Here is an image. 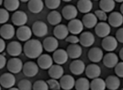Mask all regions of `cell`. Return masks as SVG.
I'll return each instance as SVG.
<instances>
[{
	"label": "cell",
	"instance_id": "1f68e13d",
	"mask_svg": "<svg viewBox=\"0 0 123 90\" xmlns=\"http://www.w3.org/2000/svg\"><path fill=\"white\" fill-rule=\"evenodd\" d=\"M116 6L115 0H99V7L100 9L104 10L105 12L109 13L112 12Z\"/></svg>",
	"mask_w": 123,
	"mask_h": 90
},
{
	"label": "cell",
	"instance_id": "d4e9b609",
	"mask_svg": "<svg viewBox=\"0 0 123 90\" xmlns=\"http://www.w3.org/2000/svg\"><path fill=\"white\" fill-rule=\"evenodd\" d=\"M69 34L68 27L64 24H58L53 30V35L58 40H65Z\"/></svg>",
	"mask_w": 123,
	"mask_h": 90
},
{
	"label": "cell",
	"instance_id": "83f0119b",
	"mask_svg": "<svg viewBox=\"0 0 123 90\" xmlns=\"http://www.w3.org/2000/svg\"><path fill=\"white\" fill-rule=\"evenodd\" d=\"M44 3L42 0H30L28 2V8L33 14H38L42 11Z\"/></svg>",
	"mask_w": 123,
	"mask_h": 90
},
{
	"label": "cell",
	"instance_id": "5bb4252c",
	"mask_svg": "<svg viewBox=\"0 0 123 90\" xmlns=\"http://www.w3.org/2000/svg\"><path fill=\"white\" fill-rule=\"evenodd\" d=\"M43 49L48 52H53L59 47V41L55 37H47L42 42Z\"/></svg>",
	"mask_w": 123,
	"mask_h": 90
},
{
	"label": "cell",
	"instance_id": "ffe728a7",
	"mask_svg": "<svg viewBox=\"0 0 123 90\" xmlns=\"http://www.w3.org/2000/svg\"><path fill=\"white\" fill-rule=\"evenodd\" d=\"M77 15H78V9L74 5L65 6L62 10V16L66 20L74 19L76 18Z\"/></svg>",
	"mask_w": 123,
	"mask_h": 90
},
{
	"label": "cell",
	"instance_id": "8d00e7d4",
	"mask_svg": "<svg viewBox=\"0 0 123 90\" xmlns=\"http://www.w3.org/2000/svg\"><path fill=\"white\" fill-rule=\"evenodd\" d=\"M18 87L20 90H31L32 89V84L31 81L28 79H22L18 82Z\"/></svg>",
	"mask_w": 123,
	"mask_h": 90
},
{
	"label": "cell",
	"instance_id": "b9f144b4",
	"mask_svg": "<svg viewBox=\"0 0 123 90\" xmlns=\"http://www.w3.org/2000/svg\"><path fill=\"white\" fill-rule=\"evenodd\" d=\"M114 68H115V74L118 75V77L123 78V61L120 63L118 62Z\"/></svg>",
	"mask_w": 123,
	"mask_h": 90
},
{
	"label": "cell",
	"instance_id": "7bdbcfd3",
	"mask_svg": "<svg viewBox=\"0 0 123 90\" xmlns=\"http://www.w3.org/2000/svg\"><path fill=\"white\" fill-rule=\"evenodd\" d=\"M65 40L71 44H76V43H79V37H77V35L72 34L70 36H67Z\"/></svg>",
	"mask_w": 123,
	"mask_h": 90
},
{
	"label": "cell",
	"instance_id": "8992f818",
	"mask_svg": "<svg viewBox=\"0 0 123 90\" xmlns=\"http://www.w3.org/2000/svg\"><path fill=\"white\" fill-rule=\"evenodd\" d=\"M118 40L116 39V37L113 36H107L105 38H103L101 45L102 48L106 51H114L118 47Z\"/></svg>",
	"mask_w": 123,
	"mask_h": 90
},
{
	"label": "cell",
	"instance_id": "7c38bea8",
	"mask_svg": "<svg viewBox=\"0 0 123 90\" xmlns=\"http://www.w3.org/2000/svg\"><path fill=\"white\" fill-rule=\"evenodd\" d=\"M6 49L7 53L10 56H12V57H18L23 51V47L20 44V42L16 41V40L11 41L10 43H8Z\"/></svg>",
	"mask_w": 123,
	"mask_h": 90
},
{
	"label": "cell",
	"instance_id": "f546056e",
	"mask_svg": "<svg viewBox=\"0 0 123 90\" xmlns=\"http://www.w3.org/2000/svg\"><path fill=\"white\" fill-rule=\"evenodd\" d=\"M106 86L109 90H117L120 86V80L118 75H109L106 79Z\"/></svg>",
	"mask_w": 123,
	"mask_h": 90
},
{
	"label": "cell",
	"instance_id": "6f0895ef",
	"mask_svg": "<svg viewBox=\"0 0 123 90\" xmlns=\"http://www.w3.org/2000/svg\"><path fill=\"white\" fill-rule=\"evenodd\" d=\"M122 90H123V88H122Z\"/></svg>",
	"mask_w": 123,
	"mask_h": 90
},
{
	"label": "cell",
	"instance_id": "603a6c76",
	"mask_svg": "<svg viewBox=\"0 0 123 90\" xmlns=\"http://www.w3.org/2000/svg\"><path fill=\"white\" fill-rule=\"evenodd\" d=\"M60 85L61 88L64 90H71L74 87L75 85V79L74 78V76L70 75H63L60 78Z\"/></svg>",
	"mask_w": 123,
	"mask_h": 90
},
{
	"label": "cell",
	"instance_id": "ee69618b",
	"mask_svg": "<svg viewBox=\"0 0 123 90\" xmlns=\"http://www.w3.org/2000/svg\"><path fill=\"white\" fill-rule=\"evenodd\" d=\"M116 39L118 42L123 43V28H120L119 30H117L116 32Z\"/></svg>",
	"mask_w": 123,
	"mask_h": 90
},
{
	"label": "cell",
	"instance_id": "2e32d148",
	"mask_svg": "<svg viewBox=\"0 0 123 90\" xmlns=\"http://www.w3.org/2000/svg\"><path fill=\"white\" fill-rule=\"evenodd\" d=\"M108 24L113 28H119L123 24V15L120 12L114 11L110 12V15L108 17Z\"/></svg>",
	"mask_w": 123,
	"mask_h": 90
},
{
	"label": "cell",
	"instance_id": "60d3db41",
	"mask_svg": "<svg viewBox=\"0 0 123 90\" xmlns=\"http://www.w3.org/2000/svg\"><path fill=\"white\" fill-rule=\"evenodd\" d=\"M95 15L97 16L98 19H99L100 21H107L108 20V15L107 12H105L102 9H98L95 11Z\"/></svg>",
	"mask_w": 123,
	"mask_h": 90
},
{
	"label": "cell",
	"instance_id": "f35d334b",
	"mask_svg": "<svg viewBox=\"0 0 123 90\" xmlns=\"http://www.w3.org/2000/svg\"><path fill=\"white\" fill-rule=\"evenodd\" d=\"M9 19V11L6 8H0V24H6Z\"/></svg>",
	"mask_w": 123,
	"mask_h": 90
},
{
	"label": "cell",
	"instance_id": "6da1fadb",
	"mask_svg": "<svg viewBox=\"0 0 123 90\" xmlns=\"http://www.w3.org/2000/svg\"><path fill=\"white\" fill-rule=\"evenodd\" d=\"M42 43L39 40L31 39L27 40L25 45L23 46V51L25 55L30 59H37L40 55L42 54L43 51Z\"/></svg>",
	"mask_w": 123,
	"mask_h": 90
},
{
	"label": "cell",
	"instance_id": "681fc988",
	"mask_svg": "<svg viewBox=\"0 0 123 90\" xmlns=\"http://www.w3.org/2000/svg\"><path fill=\"white\" fill-rule=\"evenodd\" d=\"M10 90H18V87H14V86H12L11 88H9Z\"/></svg>",
	"mask_w": 123,
	"mask_h": 90
},
{
	"label": "cell",
	"instance_id": "7402d4cb",
	"mask_svg": "<svg viewBox=\"0 0 123 90\" xmlns=\"http://www.w3.org/2000/svg\"><path fill=\"white\" fill-rule=\"evenodd\" d=\"M103 51L98 48V47H93L90 50L88 51V53H87V57L88 59L91 61L92 63H99L101 62L103 59Z\"/></svg>",
	"mask_w": 123,
	"mask_h": 90
},
{
	"label": "cell",
	"instance_id": "e575fe53",
	"mask_svg": "<svg viewBox=\"0 0 123 90\" xmlns=\"http://www.w3.org/2000/svg\"><path fill=\"white\" fill-rule=\"evenodd\" d=\"M19 0H4V6L6 10L15 12L19 7Z\"/></svg>",
	"mask_w": 123,
	"mask_h": 90
},
{
	"label": "cell",
	"instance_id": "cb8c5ba5",
	"mask_svg": "<svg viewBox=\"0 0 123 90\" xmlns=\"http://www.w3.org/2000/svg\"><path fill=\"white\" fill-rule=\"evenodd\" d=\"M98 18L95 15V13L93 14L91 12L85 14L82 19V22L84 24V27H86L87 29H93L95 28V26L98 24Z\"/></svg>",
	"mask_w": 123,
	"mask_h": 90
},
{
	"label": "cell",
	"instance_id": "ab89813d",
	"mask_svg": "<svg viewBox=\"0 0 123 90\" xmlns=\"http://www.w3.org/2000/svg\"><path fill=\"white\" fill-rule=\"evenodd\" d=\"M47 84H48V85H49V89H52V90H60L61 89L60 82H58L57 79L51 78V79L47 80Z\"/></svg>",
	"mask_w": 123,
	"mask_h": 90
},
{
	"label": "cell",
	"instance_id": "f907efd6",
	"mask_svg": "<svg viewBox=\"0 0 123 90\" xmlns=\"http://www.w3.org/2000/svg\"><path fill=\"white\" fill-rule=\"evenodd\" d=\"M115 2H118V3H123V0H115Z\"/></svg>",
	"mask_w": 123,
	"mask_h": 90
},
{
	"label": "cell",
	"instance_id": "c3c4849f",
	"mask_svg": "<svg viewBox=\"0 0 123 90\" xmlns=\"http://www.w3.org/2000/svg\"><path fill=\"white\" fill-rule=\"evenodd\" d=\"M120 13L123 15V3L121 4V6H120Z\"/></svg>",
	"mask_w": 123,
	"mask_h": 90
},
{
	"label": "cell",
	"instance_id": "8fae6325",
	"mask_svg": "<svg viewBox=\"0 0 123 90\" xmlns=\"http://www.w3.org/2000/svg\"><path fill=\"white\" fill-rule=\"evenodd\" d=\"M68 30L69 32H71L72 34L74 35H78L84 30V24H83L82 20L78 19H74L69 20L68 23Z\"/></svg>",
	"mask_w": 123,
	"mask_h": 90
},
{
	"label": "cell",
	"instance_id": "484cf974",
	"mask_svg": "<svg viewBox=\"0 0 123 90\" xmlns=\"http://www.w3.org/2000/svg\"><path fill=\"white\" fill-rule=\"evenodd\" d=\"M66 51L69 58H71V59H78V58H80L83 51L82 47L78 43H76V44H70L67 47Z\"/></svg>",
	"mask_w": 123,
	"mask_h": 90
},
{
	"label": "cell",
	"instance_id": "4316f807",
	"mask_svg": "<svg viewBox=\"0 0 123 90\" xmlns=\"http://www.w3.org/2000/svg\"><path fill=\"white\" fill-rule=\"evenodd\" d=\"M48 74L50 75L51 78H54V79H60L62 76L64 74V70L62 68L61 64H52L48 69Z\"/></svg>",
	"mask_w": 123,
	"mask_h": 90
},
{
	"label": "cell",
	"instance_id": "db71d44e",
	"mask_svg": "<svg viewBox=\"0 0 123 90\" xmlns=\"http://www.w3.org/2000/svg\"><path fill=\"white\" fill-rule=\"evenodd\" d=\"M62 1H64V2H71L72 0H62Z\"/></svg>",
	"mask_w": 123,
	"mask_h": 90
},
{
	"label": "cell",
	"instance_id": "816d5d0a",
	"mask_svg": "<svg viewBox=\"0 0 123 90\" xmlns=\"http://www.w3.org/2000/svg\"><path fill=\"white\" fill-rule=\"evenodd\" d=\"M19 1H21V2H29L30 0H19Z\"/></svg>",
	"mask_w": 123,
	"mask_h": 90
},
{
	"label": "cell",
	"instance_id": "4dcf8cb0",
	"mask_svg": "<svg viewBox=\"0 0 123 90\" xmlns=\"http://www.w3.org/2000/svg\"><path fill=\"white\" fill-rule=\"evenodd\" d=\"M47 20L48 22L52 26H56L58 24H60L62 21V14L57 11L56 9L55 10H52L51 11L48 16H47Z\"/></svg>",
	"mask_w": 123,
	"mask_h": 90
},
{
	"label": "cell",
	"instance_id": "7dc6e473",
	"mask_svg": "<svg viewBox=\"0 0 123 90\" xmlns=\"http://www.w3.org/2000/svg\"><path fill=\"white\" fill-rule=\"evenodd\" d=\"M119 57L123 61V48H121V50L119 51Z\"/></svg>",
	"mask_w": 123,
	"mask_h": 90
},
{
	"label": "cell",
	"instance_id": "d6986e66",
	"mask_svg": "<svg viewBox=\"0 0 123 90\" xmlns=\"http://www.w3.org/2000/svg\"><path fill=\"white\" fill-rule=\"evenodd\" d=\"M37 64L40 68L48 70L53 64V59L50 54H41L37 58Z\"/></svg>",
	"mask_w": 123,
	"mask_h": 90
},
{
	"label": "cell",
	"instance_id": "7a4b0ae2",
	"mask_svg": "<svg viewBox=\"0 0 123 90\" xmlns=\"http://www.w3.org/2000/svg\"><path fill=\"white\" fill-rule=\"evenodd\" d=\"M32 33L36 37L41 38V37H45L48 33V26L45 22L41 21V20H37L33 23L32 25Z\"/></svg>",
	"mask_w": 123,
	"mask_h": 90
},
{
	"label": "cell",
	"instance_id": "277c9868",
	"mask_svg": "<svg viewBox=\"0 0 123 90\" xmlns=\"http://www.w3.org/2000/svg\"><path fill=\"white\" fill-rule=\"evenodd\" d=\"M39 68L40 67H39L38 64L30 61V62H27L23 64L22 72L28 77H34L39 73Z\"/></svg>",
	"mask_w": 123,
	"mask_h": 90
},
{
	"label": "cell",
	"instance_id": "f1b7e54d",
	"mask_svg": "<svg viewBox=\"0 0 123 90\" xmlns=\"http://www.w3.org/2000/svg\"><path fill=\"white\" fill-rule=\"evenodd\" d=\"M76 7L79 12L83 14H86L91 12L93 8V3L91 0H79L77 2Z\"/></svg>",
	"mask_w": 123,
	"mask_h": 90
},
{
	"label": "cell",
	"instance_id": "d590c367",
	"mask_svg": "<svg viewBox=\"0 0 123 90\" xmlns=\"http://www.w3.org/2000/svg\"><path fill=\"white\" fill-rule=\"evenodd\" d=\"M32 89L34 90H48L49 85L47 82L43 80H37L33 85H32Z\"/></svg>",
	"mask_w": 123,
	"mask_h": 90
},
{
	"label": "cell",
	"instance_id": "5b68a950",
	"mask_svg": "<svg viewBox=\"0 0 123 90\" xmlns=\"http://www.w3.org/2000/svg\"><path fill=\"white\" fill-rule=\"evenodd\" d=\"M95 32L99 38H105L109 35L111 32L110 25L106 21L98 22V24L95 26Z\"/></svg>",
	"mask_w": 123,
	"mask_h": 90
},
{
	"label": "cell",
	"instance_id": "11a10c76",
	"mask_svg": "<svg viewBox=\"0 0 123 90\" xmlns=\"http://www.w3.org/2000/svg\"><path fill=\"white\" fill-rule=\"evenodd\" d=\"M2 89V86H1V85H0V90Z\"/></svg>",
	"mask_w": 123,
	"mask_h": 90
},
{
	"label": "cell",
	"instance_id": "f6af8a7d",
	"mask_svg": "<svg viewBox=\"0 0 123 90\" xmlns=\"http://www.w3.org/2000/svg\"><path fill=\"white\" fill-rule=\"evenodd\" d=\"M6 56H5V53H0V70L1 69H3L4 67H5L6 65Z\"/></svg>",
	"mask_w": 123,
	"mask_h": 90
},
{
	"label": "cell",
	"instance_id": "30bf717a",
	"mask_svg": "<svg viewBox=\"0 0 123 90\" xmlns=\"http://www.w3.org/2000/svg\"><path fill=\"white\" fill-rule=\"evenodd\" d=\"M52 59L53 62L57 64H66L68 59H69V56L67 53V51L63 50V49H57L53 51V54H52Z\"/></svg>",
	"mask_w": 123,
	"mask_h": 90
},
{
	"label": "cell",
	"instance_id": "ac0fdd59",
	"mask_svg": "<svg viewBox=\"0 0 123 90\" xmlns=\"http://www.w3.org/2000/svg\"><path fill=\"white\" fill-rule=\"evenodd\" d=\"M85 73L86 75L87 78L94 79V78H97V77L100 76V75H101V68L96 63H93V64H90L87 66H86Z\"/></svg>",
	"mask_w": 123,
	"mask_h": 90
},
{
	"label": "cell",
	"instance_id": "836d02e7",
	"mask_svg": "<svg viewBox=\"0 0 123 90\" xmlns=\"http://www.w3.org/2000/svg\"><path fill=\"white\" fill-rule=\"evenodd\" d=\"M74 87L76 90H88L90 89V82L87 78L80 77L75 81Z\"/></svg>",
	"mask_w": 123,
	"mask_h": 90
},
{
	"label": "cell",
	"instance_id": "44dd1931",
	"mask_svg": "<svg viewBox=\"0 0 123 90\" xmlns=\"http://www.w3.org/2000/svg\"><path fill=\"white\" fill-rule=\"evenodd\" d=\"M70 71L71 73L74 75H80L84 74V72L86 70V64L85 63L81 60L74 59L70 64Z\"/></svg>",
	"mask_w": 123,
	"mask_h": 90
},
{
	"label": "cell",
	"instance_id": "f5cc1de1",
	"mask_svg": "<svg viewBox=\"0 0 123 90\" xmlns=\"http://www.w3.org/2000/svg\"><path fill=\"white\" fill-rule=\"evenodd\" d=\"M3 5V0H0V6Z\"/></svg>",
	"mask_w": 123,
	"mask_h": 90
},
{
	"label": "cell",
	"instance_id": "d6a6232c",
	"mask_svg": "<svg viewBox=\"0 0 123 90\" xmlns=\"http://www.w3.org/2000/svg\"><path fill=\"white\" fill-rule=\"evenodd\" d=\"M90 88L92 90H105L107 88L106 81L100 77L94 78L90 83Z\"/></svg>",
	"mask_w": 123,
	"mask_h": 90
},
{
	"label": "cell",
	"instance_id": "9f6ffc18",
	"mask_svg": "<svg viewBox=\"0 0 123 90\" xmlns=\"http://www.w3.org/2000/svg\"><path fill=\"white\" fill-rule=\"evenodd\" d=\"M95 1H98V0H95Z\"/></svg>",
	"mask_w": 123,
	"mask_h": 90
},
{
	"label": "cell",
	"instance_id": "4fadbf2b",
	"mask_svg": "<svg viewBox=\"0 0 123 90\" xmlns=\"http://www.w3.org/2000/svg\"><path fill=\"white\" fill-rule=\"evenodd\" d=\"M96 41L95 36L90 31H84L80 33L79 43L84 47H91Z\"/></svg>",
	"mask_w": 123,
	"mask_h": 90
},
{
	"label": "cell",
	"instance_id": "52a82bcc",
	"mask_svg": "<svg viewBox=\"0 0 123 90\" xmlns=\"http://www.w3.org/2000/svg\"><path fill=\"white\" fill-rule=\"evenodd\" d=\"M11 20L13 22V25L20 27V26L26 25V23L28 22V16L24 11L16 10L11 17Z\"/></svg>",
	"mask_w": 123,
	"mask_h": 90
},
{
	"label": "cell",
	"instance_id": "ba28073f",
	"mask_svg": "<svg viewBox=\"0 0 123 90\" xmlns=\"http://www.w3.org/2000/svg\"><path fill=\"white\" fill-rule=\"evenodd\" d=\"M16 35L20 41H27V40L31 39L32 30L30 27L26 25L20 26V27H18V29L16 31Z\"/></svg>",
	"mask_w": 123,
	"mask_h": 90
},
{
	"label": "cell",
	"instance_id": "e0dca14e",
	"mask_svg": "<svg viewBox=\"0 0 123 90\" xmlns=\"http://www.w3.org/2000/svg\"><path fill=\"white\" fill-rule=\"evenodd\" d=\"M16 35V30L14 26L11 24H3V26L0 28V36L4 40H10Z\"/></svg>",
	"mask_w": 123,
	"mask_h": 90
},
{
	"label": "cell",
	"instance_id": "9c48e42d",
	"mask_svg": "<svg viewBox=\"0 0 123 90\" xmlns=\"http://www.w3.org/2000/svg\"><path fill=\"white\" fill-rule=\"evenodd\" d=\"M16 84V77L12 73H5L0 76V85L4 88H11Z\"/></svg>",
	"mask_w": 123,
	"mask_h": 90
},
{
	"label": "cell",
	"instance_id": "9a60e30c",
	"mask_svg": "<svg viewBox=\"0 0 123 90\" xmlns=\"http://www.w3.org/2000/svg\"><path fill=\"white\" fill-rule=\"evenodd\" d=\"M103 64L108 68H114L118 63V56L113 51H108L107 54L103 56Z\"/></svg>",
	"mask_w": 123,
	"mask_h": 90
},
{
	"label": "cell",
	"instance_id": "74e56055",
	"mask_svg": "<svg viewBox=\"0 0 123 90\" xmlns=\"http://www.w3.org/2000/svg\"><path fill=\"white\" fill-rule=\"evenodd\" d=\"M44 4L46 5L48 8L51 10H55L61 5V0H45Z\"/></svg>",
	"mask_w": 123,
	"mask_h": 90
},
{
	"label": "cell",
	"instance_id": "bcb514c9",
	"mask_svg": "<svg viewBox=\"0 0 123 90\" xmlns=\"http://www.w3.org/2000/svg\"><path fill=\"white\" fill-rule=\"evenodd\" d=\"M6 48V45L5 40L3 38H0V53H2Z\"/></svg>",
	"mask_w": 123,
	"mask_h": 90
},
{
	"label": "cell",
	"instance_id": "3957f363",
	"mask_svg": "<svg viewBox=\"0 0 123 90\" xmlns=\"http://www.w3.org/2000/svg\"><path fill=\"white\" fill-rule=\"evenodd\" d=\"M23 63L20 59L18 57H13L6 62V68L12 74H18L22 71L23 68Z\"/></svg>",
	"mask_w": 123,
	"mask_h": 90
}]
</instances>
